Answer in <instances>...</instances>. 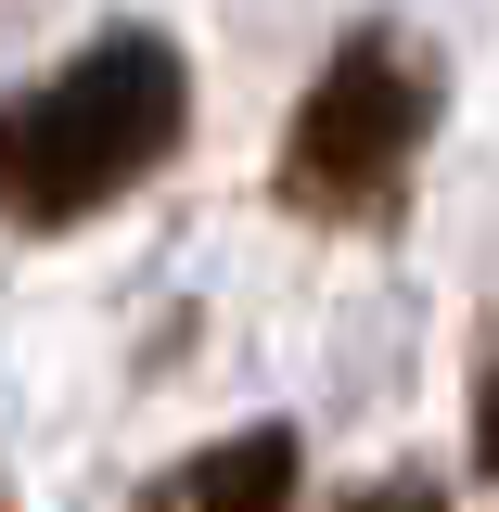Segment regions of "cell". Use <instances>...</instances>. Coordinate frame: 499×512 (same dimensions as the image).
<instances>
[{
    "mask_svg": "<svg viewBox=\"0 0 499 512\" xmlns=\"http://www.w3.org/2000/svg\"><path fill=\"white\" fill-rule=\"evenodd\" d=\"M141 512H295V436L256 423V436L192 448L180 474H154V500H141Z\"/></svg>",
    "mask_w": 499,
    "mask_h": 512,
    "instance_id": "3",
    "label": "cell"
},
{
    "mask_svg": "<svg viewBox=\"0 0 499 512\" xmlns=\"http://www.w3.org/2000/svg\"><path fill=\"white\" fill-rule=\"evenodd\" d=\"M359 512H448V500H436V487H372Z\"/></svg>",
    "mask_w": 499,
    "mask_h": 512,
    "instance_id": "4",
    "label": "cell"
},
{
    "mask_svg": "<svg viewBox=\"0 0 499 512\" xmlns=\"http://www.w3.org/2000/svg\"><path fill=\"white\" fill-rule=\"evenodd\" d=\"M474 436H487V474H499V372H487V423H474Z\"/></svg>",
    "mask_w": 499,
    "mask_h": 512,
    "instance_id": "5",
    "label": "cell"
},
{
    "mask_svg": "<svg viewBox=\"0 0 499 512\" xmlns=\"http://www.w3.org/2000/svg\"><path fill=\"white\" fill-rule=\"evenodd\" d=\"M180 116H192V77L154 26L90 39L26 103H0V218L13 231H64V218L116 205L128 180H154L180 154Z\"/></svg>",
    "mask_w": 499,
    "mask_h": 512,
    "instance_id": "1",
    "label": "cell"
},
{
    "mask_svg": "<svg viewBox=\"0 0 499 512\" xmlns=\"http://www.w3.org/2000/svg\"><path fill=\"white\" fill-rule=\"evenodd\" d=\"M436 116V77L397 52L384 26H359L346 52L320 64V90L295 103V141H282V205L295 218H372L397 167H410V141Z\"/></svg>",
    "mask_w": 499,
    "mask_h": 512,
    "instance_id": "2",
    "label": "cell"
}]
</instances>
